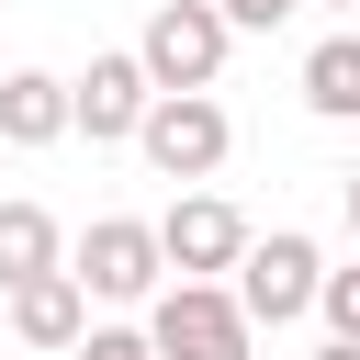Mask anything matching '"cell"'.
Wrapping results in <instances>:
<instances>
[{
    "instance_id": "cell-5",
    "label": "cell",
    "mask_w": 360,
    "mask_h": 360,
    "mask_svg": "<svg viewBox=\"0 0 360 360\" xmlns=\"http://www.w3.org/2000/svg\"><path fill=\"white\" fill-rule=\"evenodd\" d=\"M68 101H79V135H90V146H135L146 112H158V79H146L135 45H101V56L68 79Z\"/></svg>"
},
{
    "instance_id": "cell-10",
    "label": "cell",
    "mask_w": 360,
    "mask_h": 360,
    "mask_svg": "<svg viewBox=\"0 0 360 360\" xmlns=\"http://www.w3.org/2000/svg\"><path fill=\"white\" fill-rule=\"evenodd\" d=\"M45 270H68L56 214H45V202H0V292H22V281H45Z\"/></svg>"
},
{
    "instance_id": "cell-9",
    "label": "cell",
    "mask_w": 360,
    "mask_h": 360,
    "mask_svg": "<svg viewBox=\"0 0 360 360\" xmlns=\"http://www.w3.org/2000/svg\"><path fill=\"white\" fill-rule=\"evenodd\" d=\"M56 135H79V101H68V79H45V68H11V79H0V146H56Z\"/></svg>"
},
{
    "instance_id": "cell-17",
    "label": "cell",
    "mask_w": 360,
    "mask_h": 360,
    "mask_svg": "<svg viewBox=\"0 0 360 360\" xmlns=\"http://www.w3.org/2000/svg\"><path fill=\"white\" fill-rule=\"evenodd\" d=\"M326 11H360V0H326Z\"/></svg>"
},
{
    "instance_id": "cell-6",
    "label": "cell",
    "mask_w": 360,
    "mask_h": 360,
    "mask_svg": "<svg viewBox=\"0 0 360 360\" xmlns=\"http://www.w3.org/2000/svg\"><path fill=\"white\" fill-rule=\"evenodd\" d=\"M315 292H326V259H315V236H292V225H270V236L248 248V270H236V304H248L259 326L315 315Z\"/></svg>"
},
{
    "instance_id": "cell-2",
    "label": "cell",
    "mask_w": 360,
    "mask_h": 360,
    "mask_svg": "<svg viewBox=\"0 0 360 360\" xmlns=\"http://www.w3.org/2000/svg\"><path fill=\"white\" fill-rule=\"evenodd\" d=\"M225 45H236V22H225L214 0H158L146 34H135V56H146L158 90H214V79H225Z\"/></svg>"
},
{
    "instance_id": "cell-1",
    "label": "cell",
    "mask_w": 360,
    "mask_h": 360,
    "mask_svg": "<svg viewBox=\"0 0 360 360\" xmlns=\"http://www.w3.org/2000/svg\"><path fill=\"white\" fill-rule=\"evenodd\" d=\"M146 338H158V360H248L259 315L236 304V281H169L146 304Z\"/></svg>"
},
{
    "instance_id": "cell-13",
    "label": "cell",
    "mask_w": 360,
    "mask_h": 360,
    "mask_svg": "<svg viewBox=\"0 0 360 360\" xmlns=\"http://www.w3.org/2000/svg\"><path fill=\"white\" fill-rule=\"evenodd\" d=\"M79 360H158V338H146V326H90Z\"/></svg>"
},
{
    "instance_id": "cell-3",
    "label": "cell",
    "mask_w": 360,
    "mask_h": 360,
    "mask_svg": "<svg viewBox=\"0 0 360 360\" xmlns=\"http://www.w3.org/2000/svg\"><path fill=\"white\" fill-rule=\"evenodd\" d=\"M68 270L90 281V304H158V281H169V236L135 225V214H90V236H79Z\"/></svg>"
},
{
    "instance_id": "cell-14",
    "label": "cell",
    "mask_w": 360,
    "mask_h": 360,
    "mask_svg": "<svg viewBox=\"0 0 360 360\" xmlns=\"http://www.w3.org/2000/svg\"><path fill=\"white\" fill-rule=\"evenodd\" d=\"M214 11H225V22H236V34H270V22H292V11H304V0H214Z\"/></svg>"
},
{
    "instance_id": "cell-15",
    "label": "cell",
    "mask_w": 360,
    "mask_h": 360,
    "mask_svg": "<svg viewBox=\"0 0 360 360\" xmlns=\"http://www.w3.org/2000/svg\"><path fill=\"white\" fill-rule=\"evenodd\" d=\"M315 360H360V338H315Z\"/></svg>"
},
{
    "instance_id": "cell-7",
    "label": "cell",
    "mask_w": 360,
    "mask_h": 360,
    "mask_svg": "<svg viewBox=\"0 0 360 360\" xmlns=\"http://www.w3.org/2000/svg\"><path fill=\"white\" fill-rule=\"evenodd\" d=\"M158 236H169V270L180 281H214V270H248V214L225 202V191H180L169 214H158Z\"/></svg>"
},
{
    "instance_id": "cell-8",
    "label": "cell",
    "mask_w": 360,
    "mask_h": 360,
    "mask_svg": "<svg viewBox=\"0 0 360 360\" xmlns=\"http://www.w3.org/2000/svg\"><path fill=\"white\" fill-rule=\"evenodd\" d=\"M11 338H22V349H68V360H79V338H90V281H79V270L22 281V292H11Z\"/></svg>"
},
{
    "instance_id": "cell-11",
    "label": "cell",
    "mask_w": 360,
    "mask_h": 360,
    "mask_svg": "<svg viewBox=\"0 0 360 360\" xmlns=\"http://www.w3.org/2000/svg\"><path fill=\"white\" fill-rule=\"evenodd\" d=\"M304 112H326V124H360V34H326V45H304Z\"/></svg>"
},
{
    "instance_id": "cell-16",
    "label": "cell",
    "mask_w": 360,
    "mask_h": 360,
    "mask_svg": "<svg viewBox=\"0 0 360 360\" xmlns=\"http://www.w3.org/2000/svg\"><path fill=\"white\" fill-rule=\"evenodd\" d=\"M349 236H360V169H349Z\"/></svg>"
},
{
    "instance_id": "cell-12",
    "label": "cell",
    "mask_w": 360,
    "mask_h": 360,
    "mask_svg": "<svg viewBox=\"0 0 360 360\" xmlns=\"http://www.w3.org/2000/svg\"><path fill=\"white\" fill-rule=\"evenodd\" d=\"M315 315H326V338H360V259H349V270H326Z\"/></svg>"
},
{
    "instance_id": "cell-4",
    "label": "cell",
    "mask_w": 360,
    "mask_h": 360,
    "mask_svg": "<svg viewBox=\"0 0 360 360\" xmlns=\"http://www.w3.org/2000/svg\"><path fill=\"white\" fill-rule=\"evenodd\" d=\"M146 169L158 180H214L225 169V146H236V124H225V101L214 90H158V112H146Z\"/></svg>"
}]
</instances>
